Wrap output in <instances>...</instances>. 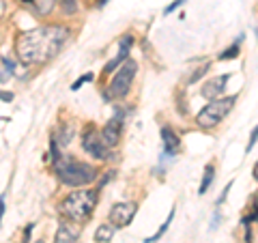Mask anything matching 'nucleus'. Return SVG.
<instances>
[{"label": "nucleus", "instance_id": "1", "mask_svg": "<svg viewBox=\"0 0 258 243\" xmlns=\"http://www.w3.org/2000/svg\"><path fill=\"white\" fill-rule=\"evenodd\" d=\"M67 37L69 30L62 26H39L22 32L15 41V52L26 65H43L58 54Z\"/></svg>", "mask_w": 258, "mask_h": 243}, {"label": "nucleus", "instance_id": "2", "mask_svg": "<svg viewBox=\"0 0 258 243\" xmlns=\"http://www.w3.org/2000/svg\"><path fill=\"white\" fill-rule=\"evenodd\" d=\"M95 205H97V192L78 190V192H71L69 196L60 202V213L71 222L82 224L91 217Z\"/></svg>", "mask_w": 258, "mask_h": 243}, {"label": "nucleus", "instance_id": "3", "mask_svg": "<svg viewBox=\"0 0 258 243\" xmlns=\"http://www.w3.org/2000/svg\"><path fill=\"white\" fill-rule=\"evenodd\" d=\"M56 172H58V179L69 188H82V185H88L97 179L95 166L78 161L74 157H62L56 164Z\"/></svg>", "mask_w": 258, "mask_h": 243}, {"label": "nucleus", "instance_id": "4", "mask_svg": "<svg viewBox=\"0 0 258 243\" xmlns=\"http://www.w3.org/2000/svg\"><path fill=\"white\" fill-rule=\"evenodd\" d=\"M232 106H235V97H222V99H213V101H209L207 106L198 112V116H196V123L200 127H215L217 123H222V120L230 114V110Z\"/></svg>", "mask_w": 258, "mask_h": 243}, {"label": "nucleus", "instance_id": "5", "mask_svg": "<svg viewBox=\"0 0 258 243\" xmlns=\"http://www.w3.org/2000/svg\"><path fill=\"white\" fill-rule=\"evenodd\" d=\"M136 71H138V65L134 60H125L123 67L116 71V76L112 78V82L108 86V93L110 97H114V99H120V97H125L129 93V86H132L134 78H136Z\"/></svg>", "mask_w": 258, "mask_h": 243}, {"label": "nucleus", "instance_id": "6", "mask_svg": "<svg viewBox=\"0 0 258 243\" xmlns=\"http://www.w3.org/2000/svg\"><path fill=\"white\" fill-rule=\"evenodd\" d=\"M82 149L91 157H95V159H101V161L110 159V151H108L110 147L103 142L101 134H97L93 127H88L86 132H84V136H82Z\"/></svg>", "mask_w": 258, "mask_h": 243}, {"label": "nucleus", "instance_id": "7", "mask_svg": "<svg viewBox=\"0 0 258 243\" xmlns=\"http://www.w3.org/2000/svg\"><path fill=\"white\" fill-rule=\"evenodd\" d=\"M136 209H138L136 202H116L108 213L112 226H116V228H125V226H129V222H132L134 215H136Z\"/></svg>", "mask_w": 258, "mask_h": 243}, {"label": "nucleus", "instance_id": "8", "mask_svg": "<svg viewBox=\"0 0 258 243\" xmlns=\"http://www.w3.org/2000/svg\"><path fill=\"white\" fill-rule=\"evenodd\" d=\"M132 43H134V37L132 35H125L123 39H120V43H118V54H116V58H112L108 65H106V74H110L112 69H116L120 63L123 60H127V54H129V47H132Z\"/></svg>", "mask_w": 258, "mask_h": 243}, {"label": "nucleus", "instance_id": "9", "mask_svg": "<svg viewBox=\"0 0 258 243\" xmlns=\"http://www.w3.org/2000/svg\"><path fill=\"white\" fill-rule=\"evenodd\" d=\"M101 138L108 147H116L118 140H120V118L118 116L108 120V125L103 127V132H101Z\"/></svg>", "mask_w": 258, "mask_h": 243}, {"label": "nucleus", "instance_id": "10", "mask_svg": "<svg viewBox=\"0 0 258 243\" xmlns=\"http://www.w3.org/2000/svg\"><path fill=\"white\" fill-rule=\"evenodd\" d=\"M230 80V76L228 74H224V76H217L215 80H211V82H207L205 84V88H203V97H207V99H217V95H222V91H224V86H226V82Z\"/></svg>", "mask_w": 258, "mask_h": 243}, {"label": "nucleus", "instance_id": "11", "mask_svg": "<svg viewBox=\"0 0 258 243\" xmlns=\"http://www.w3.org/2000/svg\"><path fill=\"white\" fill-rule=\"evenodd\" d=\"M161 140H164V151L168 155H176V151L181 147V140L170 127H161Z\"/></svg>", "mask_w": 258, "mask_h": 243}, {"label": "nucleus", "instance_id": "12", "mask_svg": "<svg viewBox=\"0 0 258 243\" xmlns=\"http://www.w3.org/2000/svg\"><path fill=\"white\" fill-rule=\"evenodd\" d=\"M56 243H78V232L71 230L67 224H62L56 232Z\"/></svg>", "mask_w": 258, "mask_h": 243}, {"label": "nucleus", "instance_id": "13", "mask_svg": "<svg viewBox=\"0 0 258 243\" xmlns=\"http://www.w3.org/2000/svg\"><path fill=\"white\" fill-rule=\"evenodd\" d=\"M112 237H114V226L112 224H101L99 228L95 230V241L97 243H108V241H112Z\"/></svg>", "mask_w": 258, "mask_h": 243}, {"label": "nucleus", "instance_id": "14", "mask_svg": "<svg viewBox=\"0 0 258 243\" xmlns=\"http://www.w3.org/2000/svg\"><path fill=\"white\" fill-rule=\"evenodd\" d=\"M22 3L30 5L39 15H47L52 11V7H54V0H22Z\"/></svg>", "mask_w": 258, "mask_h": 243}, {"label": "nucleus", "instance_id": "15", "mask_svg": "<svg viewBox=\"0 0 258 243\" xmlns=\"http://www.w3.org/2000/svg\"><path fill=\"white\" fill-rule=\"evenodd\" d=\"M213 172H215L213 164H209V166L205 168V176H203V183H200V190H198V194H205V192L209 190V185H211V181H213Z\"/></svg>", "mask_w": 258, "mask_h": 243}, {"label": "nucleus", "instance_id": "16", "mask_svg": "<svg viewBox=\"0 0 258 243\" xmlns=\"http://www.w3.org/2000/svg\"><path fill=\"white\" fill-rule=\"evenodd\" d=\"M3 76H0V80H3V84L7 82V80H9L11 76H13V63L9 60V56H3Z\"/></svg>", "mask_w": 258, "mask_h": 243}, {"label": "nucleus", "instance_id": "17", "mask_svg": "<svg viewBox=\"0 0 258 243\" xmlns=\"http://www.w3.org/2000/svg\"><path fill=\"white\" fill-rule=\"evenodd\" d=\"M172 217H174V211H170V215H168V220L164 222V224H161V228L155 232V234H153V237H149V239H144V243H155L159 237H161V234H164L166 230H168V226H170V222H172Z\"/></svg>", "mask_w": 258, "mask_h": 243}, {"label": "nucleus", "instance_id": "18", "mask_svg": "<svg viewBox=\"0 0 258 243\" xmlns=\"http://www.w3.org/2000/svg\"><path fill=\"white\" fill-rule=\"evenodd\" d=\"M239 41H241V39H239ZM239 41L235 43V45H232V47H228V50H226L222 56H220V58L222 60H228V58H235V56L239 54Z\"/></svg>", "mask_w": 258, "mask_h": 243}, {"label": "nucleus", "instance_id": "19", "mask_svg": "<svg viewBox=\"0 0 258 243\" xmlns=\"http://www.w3.org/2000/svg\"><path fill=\"white\" fill-rule=\"evenodd\" d=\"M60 7L64 9V13H76L78 11V3H76V0H62Z\"/></svg>", "mask_w": 258, "mask_h": 243}, {"label": "nucleus", "instance_id": "20", "mask_svg": "<svg viewBox=\"0 0 258 243\" xmlns=\"http://www.w3.org/2000/svg\"><path fill=\"white\" fill-rule=\"evenodd\" d=\"M91 80H93V74H86L84 78H80V80H78V82H74V84H71V91H78V88H80V86H82L84 82H91Z\"/></svg>", "mask_w": 258, "mask_h": 243}, {"label": "nucleus", "instance_id": "21", "mask_svg": "<svg viewBox=\"0 0 258 243\" xmlns=\"http://www.w3.org/2000/svg\"><path fill=\"white\" fill-rule=\"evenodd\" d=\"M256 140H258V125L254 127V132H252V136H249V142H247V149H245L247 153H249V151H252V149H254V144H256Z\"/></svg>", "mask_w": 258, "mask_h": 243}, {"label": "nucleus", "instance_id": "22", "mask_svg": "<svg viewBox=\"0 0 258 243\" xmlns=\"http://www.w3.org/2000/svg\"><path fill=\"white\" fill-rule=\"evenodd\" d=\"M207 69H209V65H205V67H203V69H198V71H196V74H194V76H191V80H189V82L194 84V82H196V80H198V78H203Z\"/></svg>", "mask_w": 258, "mask_h": 243}, {"label": "nucleus", "instance_id": "23", "mask_svg": "<svg viewBox=\"0 0 258 243\" xmlns=\"http://www.w3.org/2000/svg\"><path fill=\"white\" fill-rule=\"evenodd\" d=\"M185 3V0H174V3L170 5V7H168V9H166V13H170L172 9H176V7H179V5H183Z\"/></svg>", "mask_w": 258, "mask_h": 243}, {"label": "nucleus", "instance_id": "24", "mask_svg": "<svg viewBox=\"0 0 258 243\" xmlns=\"http://www.w3.org/2000/svg\"><path fill=\"white\" fill-rule=\"evenodd\" d=\"M11 99H13L11 93H3V101H11Z\"/></svg>", "mask_w": 258, "mask_h": 243}, {"label": "nucleus", "instance_id": "25", "mask_svg": "<svg viewBox=\"0 0 258 243\" xmlns=\"http://www.w3.org/2000/svg\"><path fill=\"white\" fill-rule=\"evenodd\" d=\"M254 179L258 181V161H256V164H254Z\"/></svg>", "mask_w": 258, "mask_h": 243}, {"label": "nucleus", "instance_id": "26", "mask_svg": "<svg viewBox=\"0 0 258 243\" xmlns=\"http://www.w3.org/2000/svg\"><path fill=\"white\" fill-rule=\"evenodd\" d=\"M108 3V0H99V7H103V5H106Z\"/></svg>", "mask_w": 258, "mask_h": 243}, {"label": "nucleus", "instance_id": "27", "mask_svg": "<svg viewBox=\"0 0 258 243\" xmlns=\"http://www.w3.org/2000/svg\"><path fill=\"white\" fill-rule=\"evenodd\" d=\"M35 243H45V241H43V239H39V241H35Z\"/></svg>", "mask_w": 258, "mask_h": 243}]
</instances>
